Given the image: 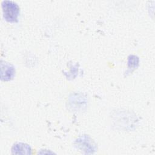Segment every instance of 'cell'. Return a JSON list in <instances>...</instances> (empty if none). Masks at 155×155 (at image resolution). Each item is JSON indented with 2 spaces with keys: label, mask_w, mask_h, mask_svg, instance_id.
Masks as SVG:
<instances>
[{
  "label": "cell",
  "mask_w": 155,
  "mask_h": 155,
  "mask_svg": "<svg viewBox=\"0 0 155 155\" xmlns=\"http://www.w3.org/2000/svg\"><path fill=\"white\" fill-rule=\"evenodd\" d=\"M4 18L9 22H16L19 14V8L16 3L12 1H4L2 2Z\"/></svg>",
  "instance_id": "cell-1"
},
{
  "label": "cell",
  "mask_w": 155,
  "mask_h": 155,
  "mask_svg": "<svg viewBox=\"0 0 155 155\" xmlns=\"http://www.w3.org/2000/svg\"><path fill=\"white\" fill-rule=\"evenodd\" d=\"M15 68L11 64L7 62L1 63V79L4 81L10 80L15 75Z\"/></svg>",
  "instance_id": "cell-2"
}]
</instances>
